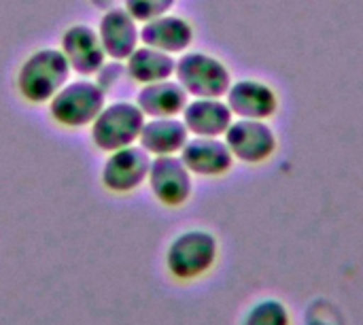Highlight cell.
I'll list each match as a JSON object with an SVG mask.
<instances>
[{
	"instance_id": "cell-19",
	"label": "cell",
	"mask_w": 363,
	"mask_h": 325,
	"mask_svg": "<svg viewBox=\"0 0 363 325\" xmlns=\"http://www.w3.org/2000/svg\"><path fill=\"white\" fill-rule=\"evenodd\" d=\"M177 0H123V9L138 21L145 23L149 19L162 17L170 13Z\"/></svg>"
},
{
	"instance_id": "cell-4",
	"label": "cell",
	"mask_w": 363,
	"mask_h": 325,
	"mask_svg": "<svg viewBox=\"0 0 363 325\" xmlns=\"http://www.w3.org/2000/svg\"><path fill=\"white\" fill-rule=\"evenodd\" d=\"M174 79L191 98H223L232 85L228 66L202 51L181 53V57H177Z\"/></svg>"
},
{
	"instance_id": "cell-16",
	"label": "cell",
	"mask_w": 363,
	"mask_h": 325,
	"mask_svg": "<svg viewBox=\"0 0 363 325\" xmlns=\"http://www.w3.org/2000/svg\"><path fill=\"white\" fill-rule=\"evenodd\" d=\"M187 102H189V96L179 85L177 79H166V81L143 85L136 96V104L147 119L181 117Z\"/></svg>"
},
{
	"instance_id": "cell-10",
	"label": "cell",
	"mask_w": 363,
	"mask_h": 325,
	"mask_svg": "<svg viewBox=\"0 0 363 325\" xmlns=\"http://www.w3.org/2000/svg\"><path fill=\"white\" fill-rule=\"evenodd\" d=\"M223 98L236 119L268 121L279 109L277 92L264 81H255V79H240L232 83Z\"/></svg>"
},
{
	"instance_id": "cell-7",
	"label": "cell",
	"mask_w": 363,
	"mask_h": 325,
	"mask_svg": "<svg viewBox=\"0 0 363 325\" xmlns=\"http://www.w3.org/2000/svg\"><path fill=\"white\" fill-rule=\"evenodd\" d=\"M151 155L136 143L111 151L102 166V185L113 194H132L147 183Z\"/></svg>"
},
{
	"instance_id": "cell-8",
	"label": "cell",
	"mask_w": 363,
	"mask_h": 325,
	"mask_svg": "<svg viewBox=\"0 0 363 325\" xmlns=\"http://www.w3.org/2000/svg\"><path fill=\"white\" fill-rule=\"evenodd\" d=\"M147 183L151 194L164 206H183L191 198L194 189V175L187 170L179 155H160L151 158Z\"/></svg>"
},
{
	"instance_id": "cell-1",
	"label": "cell",
	"mask_w": 363,
	"mask_h": 325,
	"mask_svg": "<svg viewBox=\"0 0 363 325\" xmlns=\"http://www.w3.org/2000/svg\"><path fill=\"white\" fill-rule=\"evenodd\" d=\"M70 72L72 70L60 49H38L19 66L17 92L32 104H45L70 81Z\"/></svg>"
},
{
	"instance_id": "cell-11",
	"label": "cell",
	"mask_w": 363,
	"mask_h": 325,
	"mask_svg": "<svg viewBox=\"0 0 363 325\" xmlns=\"http://www.w3.org/2000/svg\"><path fill=\"white\" fill-rule=\"evenodd\" d=\"M179 158L183 160V164L194 177H208V179L228 175L236 162L223 138H208V136H189Z\"/></svg>"
},
{
	"instance_id": "cell-15",
	"label": "cell",
	"mask_w": 363,
	"mask_h": 325,
	"mask_svg": "<svg viewBox=\"0 0 363 325\" xmlns=\"http://www.w3.org/2000/svg\"><path fill=\"white\" fill-rule=\"evenodd\" d=\"M189 136L191 134L187 132V126L183 123L181 117H155L145 121L138 136V145L151 158L179 155L185 143L189 141Z\"/></svg>"
},
{
	"instance_id": "cell-6",
	"label": "cell",
	"mask_w": 363,
	"mask_h": 325,
	"mask_svg": "<svg viewBox=\"0 0 363 325\" xmlns=\"http://www.w3.org/2000/svg\"><path fill=\"white\" fill-rule=\"evenodd\" d=\"M223 141L234 160L251 166L268 162L279 147L274 130L262 119H234Z\"/></svg>"
},
{
	"instance_id": "cell-13",
	"label": "cell",
	"mask_w": 363,
	"mask_h": 325,
	"mask_svg": "<svg viewBox=\"0 0 363 325\" xmlns=\"http://www.w3.org/2000/svg\"><path fill=\"white\" fill-rule=\"evenodd\" d=\"M181 119L191 136L223 138L236 117L223 98H191L185 104Z\"/></svg>"
},
{
	"instance_id": "cell-12",
	"label": "cell",
	"mask_w": 363,
	"mask_h": 325,
	"mask_svg": "<svg viewBox=\"0 0 363 325\" xmlns=\"http://www.w3.org/2000/svg\"><path fill=\"white\" fill-rule=\"evenodd\" d=\"M96 32L108 60L125 62L140 45V26L123 6L108 9L102 15Z\"/></svg>"
},
{
	"instance_id": "cell-5",
	"label": "cell",
	"mask_w": 363,
	"mask_h": 325,
	"mask_svg": "<svg viewBox=\"0 0 363 325\" xmlns=\"http://www.w3.org/2000/svg\"><path fill=\"white\" fill-rule=\"evenodd\" d=\"M147 117L136 102L106 104L91 121V141L100 151H117L138 143Z\"/></svg>"
},
{
	"instance_id": "cell-14",
	"label": "cell",
	"mask_w": 363,
	"mask_h": 325,
	"mask_svg": "<svg viewBox=\"0 0 363 325\" xmlns=\"http://www.w3.org/2000/svg\"><path fill=\"white\" fill-rule=\"evenodd\" d=\"M140 43L170 55L185 53L194 43V28L187 19L166 13L140 26Z\"/></svg>"
},
{
	"instance_id": "cell-17",
	"label": "cell",
	"mask_w": 363,
	"mask_h": 325,
	"mask_svg": "<svg viewBox=\"0 0 363 325\" xmlns=\"http://www.w3.org/2000/svg\"><path fill=\"white\" fill-rule=\"evenodd\" d=\"M174 66H177L174 55L164 53V51L153 49V47H147L143 43L125 60V72L130 75L132 81H136L140 85L172 79L174 77Z\"/></svg>"
},
{
	"instance_id": "cell-2",
	"label": "cell",
	"mask_w": 363,
	"mask_h": 325,
	"mask_svg": "<svg viewBox=\"0 0 363 325\" xmlns=\"http://www.w3.org/2000/svg\"><path fill=\"white\" fill-rule=\"evenodd\" d=\"M219 258V243L208 230H185L166 249V268L177 281H196L208 275Z\"/></svg>"
},
{
	"instance_id": "cell-9",
	"label": "cell",
	"mask_w": 363,
	"mask_h": 325,
	"mask_svg": "<svg viewBox=\"0 0 363 325\" xmlns=\"http://www.w3.org/2000/svg\"><path fill=\"white\" fill-rule=\"evenodd\" d=\"M60 51L64 53L70 70L81 77L96 75L108 60L98 38V32L85 23H74L62 34Z\"/></svg>"
},
{
	"instance_id": "cell-3",
	"label": "cell",
	"mask_w": 363,
	"mask_h": 325,
	"mask_svg": "<svg viewBox=\"0 0 363 325\" xmlns=\"http://www.w3.org/2000/svg\"><path fill=\"white\" fill-rule=\"evenodd\" d=\"M106 106V92L91 79L68 81L51 100L49 115L64 128H85Z\"/></svg>"
},
{
	"instance_id": "cell-20",
	"label": "cell",
	"mask_w": 363,
	"mask_h": 325,
	"mask_svg": "<svg viewBox=\"0 0 363 325\" xmlns=\"http://www.w3.org/2000/svg\"><path fill=\"white\" fill-rule=\"evenodd\" d=\"M304 325H347V321L336 304H332L325 298H319L308 304L306 315H304Z\"/></svg>"
},
{
	"instance_id": "cell-18",
	"label": "cell",
	"mask_w": 363,
	"mask_h": 325,
	"mask_svg": "<svg viewBox=\"0 0 363 325\" xmlns=\"http://www.w3.org/2000/svg\"><path fill=\"white\" fill-rule=\"evenodd\" d=\"M240 325H291V313L277 298H262L249 307Z\"/></svg>"
}]
</instances>
